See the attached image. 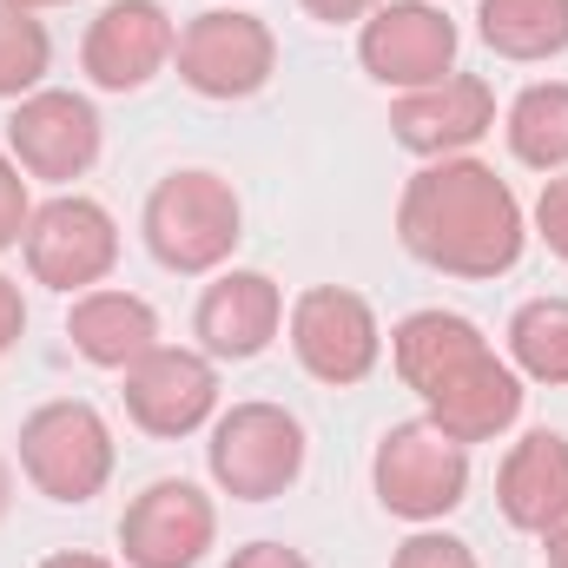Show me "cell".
<instances>
[{
  "instance_id": "4316f807",
  "label": "cell",
  "mask_w": 568,
  "mask_h": 568,
  "mask_svg": "<svg viewBox=\"0 0 568 568\" xmlns=\"http://www.w3.org/2000/svg\"><path fill=\"white\" fill-rule=\"evenodd\" d=\"M297 7H304L311 20H324V27H351V20L364 27V20H371L384 0H297Z\"/></svg>"
},
{
  "instance_id": "30bf717a",
  "label": "cell",
  "mask_w": 568,
  "mask_h": 568,
  "mask_svg": "<svg viewBox=\"0 0 568 568\" xmlns=\"http://www.w3.org/2000/svg\"><path fill=\"white\" fill-rule=\"evenodd\" d=\"M456 20L436 7V0H384L364 27H357V60L377 87H397V93H417L456 73Z\"/></svg>"
},
{
  "instance_id": "4dcf8cb0",
  "label": "cell",
  "mask_w": 568,
  "mask_h": 568,
  "mask_svg": "<svg viewBox=\"0 0 568 568\" xmlns=\"http://www.w3.org/2000/svg\"><path fill=\"white\" fill-rule=\"evenodd\" d=\"M7 503H13V469H7V456H0V516H7Z\"/></svg>"
},
{
  "instance_id": "cb8c5ba5",
  "label": "cell",
  "mask_w": 568,
  "mask_h": 568,
  "mask_svg": "<svg viewBox=\"0 0 568 568\" xmlns=\"http://www.w3.org/2000/svg\"><path fill=\"white\" fill-rule=\"evenodd\" d=\"M27 219H33L27 172L13 165V152H0V252H13V245L27 239Z\"/></svg>"
},
{
  "instance_id": "d4e9b609",
  "label": "cell",
  "mask_w": 568,
  "mask_h": 568,
  "mask_svg": "<svg viewBox=\"0 0 568 568\" xmlns=\"http://www.w3.org/2000/svg\"><path fill=\"white\" fill-rule=\"evenodd\" d=\"M536 239L568 265V172L542 179V199H536Z\"/></svg>"
},
{
  "instance_id": "f546056e",
  "label": "cell",
  "mask_w": 568,
  "mask_h": 568,
  "mask_svg": "<svg viewBox=\"0 0 568 568\" xmlns=\"http://www.w3.org/2000/svg\"><path fill=\"white\" fill-rule=\"evenodd\" d=\"M542 549H549V568H568V516L542 536Z\"/></svg>"
},
{
  "instance_id": "3957f363",
  "label": "cell",
  "mask_w": 568,
  "mask_h": 568,
  "mask_svg": "<svg viewBox=\"0 0 568 568\" xmlns=\"http://www.w3.org/2000/svg\"><path fill=\"white\" fill-rule=\"evenodd\" d=\"M145 252L179 272V278H212L232 265L239 239H245V205L232 192V179L205 172V165H185V172H165L152 192H145L140 212Z\"/></svg>"
},
{
  "instance_id": "52a82bcc",
  "label": "cell",
  "mask_w": 568,
  "mask_h": 568,
  "mask_svg": "<svg viewBox=\"0 0 568 568\" xmlns=\"http://www.w3.org/2000/svg\"><path fill=\"white\" fill-rule=\"evenodd\" d=\"M284 331H291L297 364L317 384H331V390H351V384H364L384 364V324H377L371 297L351 291V284H311V291H297Z\"/></svg>"
},
{
  "instance_id": "8992f818",
  "label": "cell",
  "mask_w": 568,
  "mask_h": 568,
  "mask_svg": "<svg viewBox=\"0 0 568 568\" xmlns=\"http://www.w3.org/2000/svg\"><path fill=\"white\" fill-rule=\"evenodd\" d=\"M113 429L80 397H53L20 424V476L47 503H93L113 483Z\"/></svg>"
},
{
  "instance_id": "83f0119b",
  "label": "cell",
  "mask_w": 568,
  "mask_h": 568,
  "mask_svg": "<svg viewBox=\"0 0 568 568\" xmlns=\"http://www.w3.org/2000/svg\"><path fill=\"white\" fill-rule=\"evenodd\" d=\"M20 331H27V297H20V284L0 272V357L20 344Z\"/></svg>"
},
{
  "instance_id": "5b68a950",
  "label": "cell",
  "mask_w": 568,
  "mask_h": 568,
  "mask_svg": "<svg viewBox=\"0 0 568 568\" xmlns=\"http://www.w3.org/2000/svg\"><path fill=\"white\" fill-rule=\"evenodd\" d=\"M304 456H311L304 424L284 404L252 397V404H232V410L212 417L205 469H212V483L232 503H272V496H284L304 476Z\"/></svg>"
},
{
  "instance_id": "7c38bea8",
  "label": "cell",
  "mask_w": 568,
  "mask_h": 568,
  "mask_svg": "<svg viewBox=\"0 0 568 568\" xmlns=\"http://www.w3.org/2000/svg\"><path fill=\"white\" fill-rule=\"evenodd\" d=\"M219 542V509L199 483L159 476L120 516V556L126 568H199L205 549Z\"/></svg>"
},
{
  "instance_id": "4fadbf2b",
  "label": "cell",
  "mask_w": 568,
  "mask_h": 568,
  "mask_svg": "<svg viewBox=\"0 0 568 568\" xmlns=\"http://www.w3.org/2000/svg\"><path fill=\"white\" fill-rule=\"evenodd\" d=\"M126 377V417L159 436V443H179V436H199V429L219 417V364L205 351H185V344H159L145 351Z\"/></svg>"
},
{
  "instance_id": "1f68e13d",
  "label": "cell",
  "mask_w": 568,
  "mask_h": 568,
  "mask_svg": "<svg viewBox=\"0 0 568 568\" xmlns=\"http://www.w3.org/2000/svg\"><path fill=\"white\" fill-rule=\"evenodd\" d=\"M0 7H20V13H40V7H73V0H0Z\"/></svg>"
},
{
  "instance_id": "277c9868",
  "label": "cell",
  "mask_w": 568,
  "mask_h": 568,
  "mask_svg": "<svg viewBox=\"0 0 568 568\" xmlns=\"http://www.w3.org/2000/svg\"><path fill=\"white\" fill-rule=\"evenodd\" d=\"M371 489L397 523L429 529L449 509H463V496H469V443H456L429 417L390 424L377 436V456H371Z\"/></svg>"
},
{
  "instance_id": "ffe728a7",
  "label": "cell",
  "mask_w": 568,
  "mask_h": 568,
  "mask_svg": "<svg viewBox=\"0 0 568 568\" xmlns=\"http://www.w3.org/2000/svg\"><path fill=\"white\" fill-rule=\"evenodd\" d=\"M503 133L516 165L529 172H568V80H536L509 100Z\"/></svg>"
},
{
  "instance_id": "7402d4cb",
  "label": "cell",
  "mask_w": 568,
  "mask_h": 568,
  "mask_svg": "<svg viewBox=\"0 0 568 568\" xmlns=\"http://www.w3.org/2000/svg\"><path fill=\"white\" fill-rule=\"evenodd\" d=\"M47 67H53V40H47V27H40L33 13H20V7H0V100H27V93H40Z\"/></svg>"
},
{
  "instance_id": "6da1fadb",
  "label": "cell",
  "mask_w": 568,
  "mask_h": 568,
  "mask_svg": "<svg viewBox=\"0 0 568 568\" xmlns=\"http://www.w3.org/2000/svg\"><path fill=\"white\" fill-rule=\"evenodd\" d=\"M397 239L429 272L483 284L516 272V258L529 245V219H523V199L509 192V179H496V165L456 152V159H424V172L404 185Z\"/></svg>"
},
{
  "instance_id": "44dd1931",
  "label": "cell",
  "mask_w": 568,
  "mask_h": 568,
  "mask_svg": "<svg viewBox=\"0 0 568 568\" xmlns=\"http://www.w3.org/2000/svg\"><path fill=\"white\" fill-rule=\"evenodd\" d=\"M509 364L529 384H568V297H529L509 317Z\"/></svg>"
},
{
  "instance_id": "9a60e30c",
  "label": "cell",
  "mask_w": 568,
  "mask_h": 568,
  "mask_svg": "<svg viewBox=\"0 0 568 568\" xmlns=\"http://www.w3.org/2000/svg\"><path fill=\"white\" fill-rule=\"evenodd\" d=\"M483 133H496V87L483 73H449L390 100V140L417 159H456Z\"/></svg>"
},
{
  "instance_id": "ac0fdd59",
  "label": "cell",
  "mask_w": 568,
  "mask_h": 568,
  "mask_svg": "<svg viewBox=\"0 0 568 568\" xmlns=\"http://www.w3.org/2000/svg\"><path fill=\"white\" fill-rule=\"evenodd\" d=\"M67 337L87 364L100 371H133L145 351H159V311L145 304L140 291H113V284H93L73 297L67 311Z\"/></svg>"
},
{
  "instance_id": "5bb4252c",
  "label": "cell",
  "mask_w": 568,
  "mask_h": 568,
  "mask_svg": "<svg viewBox=\"0 0 568 568\" xmlns=\"http://www.w3.org/2000/svg\"><path fill=\"white\" fill-rule=\"evenodd\" d=\"M179 27L159 0H106L80 40V67L100 93H140L172 67Z\"/></svg>"
},
{
  "instance_id": "7a4b0ae2",
  "label": "cell",
  "mask_w": 568,
  "mask_h": 568,
  "mask_svg": "<svg viewBox=\"0 0 568 568\" xmlns=\"http://www.w3.org/2000/svg\"><path fill=\"white\" fill-rule=\"evenodd\" d=\"M390 364L404 377V390H417L424 417L449 429L456 443H496L503 429L523 417V377L509 357H496V344L483 337L476 317L463 311H410L390 331Z\"/></svg>"
},
{
  "instance_id": "8fae6325",
  "label": "cell",
  "mask_w": 568,
  "mask_h": 568,
  "mask_svg": "<svg viewBox=\"0 0 568 568\" xmlns=\"http://www.w3.org/2000/svg\"><path fill=\"white\" fill-rule=\"evenodd\" d=\"M100 106L87 93H67V87H40L27 100H13V120H7V152L27 179L40 185H73L93 172L100 159Z\"/></svg>"
},
{
  "instance_id": "9c48e42d",
  "label": "cell",
  "mask_w": 568,
  "mask_h": 568,
  "mask_svg": "<svg viewBox=\"0 0 568 568\" xmlns=\"http://www.w3.org/2000/svg\"><path fill=\"white\" fill-rule=\"evenodd\" d=\"M20 252H27L33 284L80 297V291H93V284L113 278V265H120V225H113V212H106L100 199L60 192V199L33 205Z\"/></svg>"
},
{
  "instance_id": "d6986e66",
  "label": "cell",
  "mask_w": 568,
  "mask_h": 568,
  "mask_svg": "<svg viewBox=\"0 0 568 568\" xmlns=\"http://www.w3.org/2000/svg\"><path fill=\"white\" fill-rule=\"evenodd\" d=\"M476 33L496 60H562L568 53V0H476Z\"/></svg>"
},
{
  "instance_id": "e0dca14e",
  "label": "cell",
  "mask_w": 568,
  "mask_h": 568,
  "mask_svg": "<svg viewBox=\"0 0 568 568\" xmlns=\"http://www.w3.org/2000/svg\"><path fill=\"white\" fill-rule=\"evenodd\" d=\"M496 509L523 536H549L568 516V436L562 429H529L503 469H496Z\"/></svg>"
},
{
  "instance_id": "603a6c76",
  "label": "cell",
  "mask_w": 568,
  "mask_h": 568,
  "mask_svg": "<svg viewBox=\"0 0 568 568\" xmlns=\"http://www.w3.org/2000/svg\"><path fill=\"white\" fill-rule=\"evenodd\" d=\"M390 568H483L476 562V549L463 542V536H449V529H417L410 542H397V556H390Z\"/></svg>"
},
{
  "instance_id": "484cf974",
  "label": "cell",
  "mask_w": 568,
  "mask_h": 568,
  "mask_svg": "<svg viewBox=\"0 0 568 568\" xmlns=\"http://www.w3.org/2000/svg\"><path fill=\"white\" fill-rule=\"evenodd\" d=\"M225 568H311L291 542H245V549H232V562Z\"/></svg>"
},
{
  "instance_id": "ba28073f",
  "label": "cell",
  "mask_w": 568,
  "mask_h": 568,
  "mask_svg": "<svg viewBox=\"0 0 568 568\" xmlns=\"http://www.w3.org/2000/svg\"><path fill=\"white\" fill-rule=\"evenodd\" d=\"M172 67L179 80L199 93V100H252L272 87L278 73V40L258 13L245 7H212V13H192L179 27V47H172Z\"/></svg>"
},
{
  "instance_id": "2e32d148",
  "label": "cell",
  "mask_w": 568,
  "mask_h": 568,
  "mask_svg": "<svg viewBox=\"0 0 568 568\" xmlns=\"http://www.w3.org/2000/svg\"><path fill=\"white\" fill-rule=\"evenodd\" d=\"M284 324V291L265 272H212L199 311H192V331H199V351L212 364H252L272 351Z\"/></svg>"
},
{
  "instance_id": "f1b7e54d",
  "label": "cell",
  "mask_w": 568,
  "mask_h": 568,
  "mask_svg": "<svg viewBox=\"0 0 568 568\" xmlns=\"http://www.w3.org/2000/svg\"><path fill=\"white\" fill-rule=\"evenodd\" d=\"M40 568H113L106 556H87V549H60V556H47Z\"/></svg>"
}]
</instances>
